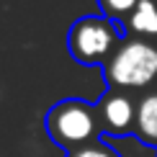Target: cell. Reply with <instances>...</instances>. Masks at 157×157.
<instances>
[{
  "mask_svg": "<svg viewBox=\"0 0 157 157\" xmlns=\"http://www.w3.org/2000/svg\"><path fill=\"white\" fill-rule=\"evenodd\" d=\"M103 80L113 90L147 93L157 88V44L124 36L111 59L101 70Z\"/></svg>",
  "mask_w": 157,
  "mask_h": 157,
  "instance_id": "1",
  "label": "cell"
},
{
  "mask_svg": "<svg viewBox=\"0 0 157 157\" xmlns=\"http://www.w3.org/2000/svg\"><path fill=\"white\" fill-rule=\"evenodd\" d=\"M44 129H47L49 139L57 147H62L67 155L101 139L98 111L93 103L82 101V98L57 101L44 116Z\"/></svg>",
  "mask_w": 157,
  "mask_h": 157,
  "instance_id": "2",
  "label": "cell"
},
{
  "mask_svg": "<svg viewBox=\"0 0 157 157\" xmlns=\"http://www.w3.org/2000/svg\"><path fill=\"white\" fill-rule=\"evenodd\" d=\"M119 23L108 21L106 16H82L67 31V49L70 57L85 67H103L116 47L121 44Z\"/></svg>",
  "mask_w": 157,
  "mask_h": 157,
  "instance_id": "3",
  "label": "cell"
},
{
  "mask_svg": "<svg viewBox=\"0 0 157 157\" xmlns=\"http://www.w3.org/2000/svg\"><path fill=\"white\" fill-rule=\"evenodd\" d=\"M136 101L134 93L108 88L95 103L98 124H101V136L119 139V136H132L136 126Z\"/></svg>",
  "mask_w": 157,
  "mask_h": 157,
  "instance_id": "4",
  "label": "cell"
},
{
  "mask_svg": "<svg viewBox=\"0 0 157 157\" xmlns=\"http://www.w3.org/2000/svg\"><path fill=\"white\" fill-rule=\"evenodd\" d=\"M119 29L124 36H134V39H144V41L157 44V0H139L132 16Z\"/></svg>",
  "mask_w": 157,
  "mask_h": 157,
  "instance_id": "5",
  "label": "cell"
},
{
  "mask_svg": "<svg viewBox=\"0 0 157 157\" xmlns=\"http://www.w3.org/2000/svg\"><path fill=\"white\" fill-rule=\"evenodd\" d=\"M134 136H139L144 144L157 147V88L147 90L136 101V126Z\"/></svg>",
  "mask_w": 157,
  "mask_h": 157,
  "instance_id": "6",
  "label": "cell"
},
{
  "mask_svg": "<svg viewBox=\"0 0 157 157\" xmlns=\"http://www.w3.org/2000/svg\"><path fill=\"white\" fill-rule=\"evenodd\" d=\"M95 3H98V8H101V16H106L108 21L121 26L129 16H132V10L136 8L139 0H95Z\"/></svg>",
  "mask_w": 157,
  "mask_h": 157,
  "instance_id": "7",
  "label": "cell"
},
{
  "mask_svg": "<svg viewBox=\"0 0 157 157\" xmlns=\"http://www.w3.org/2000/svg\"><path fill=\"white\" fill-rule=\"evenodd\" d=\"M67 157H119V152L113 149V144H108V142H103V136L93 144L77 149V152H70Z\"/></svg>",
  "mask_w": 157,
  "mask_h": 157,
  "instance_id": "8",
  "label": "cell"
}]
</instances>
